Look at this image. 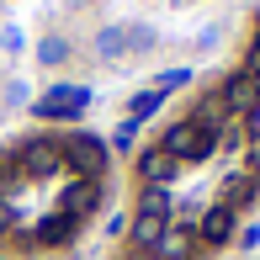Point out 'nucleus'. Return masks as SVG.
<instances>
[{"label": "nucleus", "mask_w": 260, "mask_h": 260, "mask_svg": "<svg viewBox=\"0 0 260 260\" xmlns=\"http://www.w3.org/2000/svg\"><path fill=\"white\" fill-rule=\"evenodd\" d=\"M159 149H170L175 159H207L212 149H218V133H212L207 122H197V117H186V122H175L170 133H165Z\"/></svg>", "instance_id": "1"}, {"label": "nucleus", "mask_w": 260, "mask_h": 260, "mask_svg": "<svg viewBox=\"0 0 260 260\" xmlns=\"http://www.w3.org/2000/svg\"><path fill=\"white\" fill-rule=\"evenodd\" d=\"M58 154H64V165L80 175V181H101V170H106V144H101V138H90V133L64 138Z\"/></svg>", "instance_id": "2"}, {"label": "nucleus", "mask_w": 260, "mask_h": 260, "mask_svg": "<svg viewBox=\"0 0 260 260\" xmlns=\"http://www.w3.org/2000/svg\"><path fill=\"white\" fill-rule=\"evenodd\" d=\"M85 106H90V90H85V85H48V90L38 96V106H32V112L48 117V122H75Z\"/></svg>", "instance_id": "3"}, {"label": "nucleus", "mask_w": 260, "mask_h": 260, "mask_svg": "<svg viewBox=\"0 0 260 260\" xmlns=\"http://www.w3.org/2000/svg\"><path fill=\"white\" fill-rule=\"evenodd\" d=\"M58 165H64V154H58V144H48V138H32V144H21V154H16L21 175H48Z\"/></svg>", "instance_id": "4"}, {"label": "nucleus", "mask_w": 260, "mask_h": 260, "mask_svg": "<svg viewBox=\"0 0 260 260\" xmlns=\"http://www.w3.org/2000/svg\"><path fill=\"white\" fill-rule=\"evenodd\" d=\"M191 250H197V229H186V223H170L149 255H154V260H191Z\"/></svg>", "instance_id": "5"}, {"label": "nucleus", "mask_w": 260, "mask_h": 260, "mask_svg": "<svg viewBox=\"0 0 260 260\" xmlns=\"http://www.w3.org/2000/svg\"><path fill=\"white\" fill-rule=\"evenodd\" d=\"M75 229H80V223L69 218V212H53V218H43L38 229L27 234V239H32V244H43V250H58V244H69V239H75Z\"/></svg>", "instance_id": "6"}, {"label": "nucleus", "mask_w": 260, "mask_h": 260, "mask_svg": "<svg viewBox=\"0 0 260 260\" xmlns=\"http://www.w3.org/2000/svg\"><path fill=\"white\" fill-rule=\"evenodd\" d=\"M175 170H181V159H175L170 149H144V154H138V175H144V186H165Z\"/></svg>", "instance_id": "7"}, {"label": "nucleus", "mask_w": 260, "mask_h": 260, "mask_svg": "<svg viewBox=\"0 0 260 260\" xmlns=\"http://www.w3.org/2000/svg\"><path fill=\"white\" fill-rule=\"evenodd\" d=\"M218 101H223V106H234V112H255V106H260V80L239 69V75L223 85V96H218Z\"/></svg>", "instance_id": "8"}, {"label": "nucleus", "mask_w": 260, "mask_h": 260, "mask_svg": "<svg viewBox=\"0 0 260 260\" xmlns=\"http://www.w3.org/2000/svg\"><path fill=\"white\" fill-rule=\"evenodd\" d=\"M197 239H207V244H229L234 239V212L229 207H207V218H202V229H197Z\"/></svg>", "instance_id": "9"}, {"label": "nucleus", "mask_w": 260, "mask_h": 260, "mask_svg": "<svg viewBox=\"0 0 260 260\" xmlns=\"http://www.w3.org/2000/svg\"><path fill=\"white\" fill-rule=\"evenodd\" d=\"M96 202H101V191H96V181H75V186H69V202H64V212H69V218L80 223V218H85V212L96 207Z\"/></svg>", "instance_id": "10"}, {"label": "nucleus", "mask_w": 260, "mask_h": 260, "mask_svg": "<svg viewBox=\"0 0 260 260\" xmlns=\"http://www.w3.org/2000/svg\"><path fill=\"white\" fill-rule=\"evenodd\" d=\"M165 229H170V223H165V218H149V212H138V218H133V250H154V244H159V234Z\"/></svg>", "instance_id": "11"}, {"label": "nucleus", "mask_w": 260, "mask_h": 260, "mask_svg": "<svg viewBox=\"0 0 260 260\" xmlns=\"http://www.w3.org/2000/svg\"><path fill=\"white\" fill-rule=\"evenodd\" d=\"M255 191H260V186H255V175H229V186H223V207H244V202H255Z\"/></svg>", "instance_id": "12"}, {"label": "nucleus", "mask_w": 260, "mask_h": 260, "mask_svg": "<svg viewBox=\"0 0 260 260\" xmlns=\"http://www.w3.org/2000/svg\"><path fill=\"white\" fill-rule=\"evenodd\" d=\"M159 106H165V96H159V90H144V96H133V106H127V122H133V127H138V122H149Z\"/></svg>", "instance_id": "13"}, {"label": "nucleus", "mask_w": 260, "mask_h": 260, "mask_svg": "<svg viewBox=\"0 0 260 260\" xmlns=\"http://www.w3.org/2000/svg\"><path fill=\"white\" fill-rule=\"evenodd\" d=\"M127 43H122V27H101L96 32V58H122Z\"/></svg>", "instance_id": "14"}, {"label": "nucleus", "mask_w": 260, "mask_h": 260, "mask_svg": "<svg viewBox=\"0 0 260 260\" xmlns=\"http://www.w3.org/2000/svg\"><path fill=\"white\" fill-rule=\"evenodd\" d=\"M138 212H149V218H165V212H170V197H165L159 186H149V191L138 197Z\"/></svg>", "instance_id": "15"}, {"label": "nucleus", "mask_w": 260, "mask_h": 260, "mask_svg": "<svg viewBox=\"0 0 260 260\" xmlns=\"http://www.w3.org/2000/svg\"><path fill=\"white\" fill-rule=\"evenodd\" d=\"M64 58H69V43L64 38H43L38 43V64H64Z\"/></svg>", "instance_id": "16"}, {"label": "nucleus", "mask_w": 260, "mask_h": 260, "mask_svg": "<svg viewBox=\"0 0 260 260\" xmlns=\"http://www.w3.org/2000/svg\"><path fill=\"white\" fill-rule=\"evenodd\" d=\"M122 43H127V53L154 48V27H122Z\"/></svg>", "instance_id": "17"}, {"label": "nucleus", "mask_w": 260, "mask_h": 260, "mask_svg": "<svg viewBox=\"0 0 260 260\" xmlns=\"http://www.w3.org/2000/svg\"><path fill=\"white\" fill-rule=\"evenodd\" d=\"M186 80H191V69H165V75H159V96H165V90H175V85H186Z\"/></svg>", "instance_id": "18"}, {"label": "nucleus", "mask_w": 260, "mask_h": 260, "mask_svg": "<svg viewBox=\"0 0 260 260\" xmlns=\"http://www.w3.org/2000/svg\"><path fill=\"white\" fill-rule=\"evenodd\" d=\"M133 133H138V127H133V122H122V127L112 133V149H127V154H133Z\"/></svg>", "instance_id": "19"}, {"label": "nucleus", "mask_w": 260, "mask_h": 260, "mask_svg": "<svg viewBox=\"0 0 260 260\" xmlns=\"http://www.w3.org/2000/svg\"><path fill=\"white\" fill-rule=\"evenodd\" d=\"M244 75H255V80H260V32H255V43H250V53H244Z\"/></svg>", "instance_id": "20"}, {"label": "nucleus", "mask_w": 260, "mask_h": 260, "mask_svg": "<svg viewBox=\"0 0 260 260\" xmlns=\"http://www.w3.org/2000/svg\"><path fill=\"white\" fill-rule=\"evenodd\" d=\"M0 43H6V53H16V48H21V32H16V27H6V32H0Z\"/></svg>", "instance_id": "21"}, {"label": "nucleus", "mask_w": 260, "mask_h": 260, "mask_svg": "<svg viewBox=\"0 0 260 260\" xmlns=\"http://www.w3.org/2000/svg\"><path fill=\"white\" fill-rule=\"evenodd\" d=\"M239 244H244V250H260V223H255V229H244V234H239Z\"/></svg>", "instance_id": "22"}, {"label": "nucleus", "mask_w": 260, "mask_h": 260, "mask_svg": "<svg viewBox=\"0 0 260 260\" xmlns=\"http://www.w3.org/2000/svg\"><path fill=\"white\" fill-rule=\"evenodd\" d=\"M250 144H260V106L250 112Z\"/></svg>", "instance_id": "23"}, {"label": "nucleus", "mask_w": 260, "mask_h": 260, "mask_svg": "<svg viewBox=\"0 0 260 260\" xmlns=\"http://www.w3.org/2000/svg\"><path fill=\"white\" fill-rule=\"evenodd\" d=\"M6 229H11V202L0 197V234H6Z\"/></svg>", "instance_id": "24"}, {"label": "nucleus", "mask_w": 260, "mask_h": 260, "mask_svg": "<svg viewBox=\"0 0 260 260\" xmlns=\"http://www.w3.org/2000/svg\"><path fill=\"white\" fill-rule=\"evenodd\" d=\"M250 175H260V144L250 149Z\"/></svg>", "instance_id": "25"}]
</instances>
